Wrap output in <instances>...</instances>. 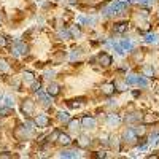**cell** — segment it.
Wrapping results in <instances>:
<instances>
[{
    "label": "cell",
    "mask_w": 159,
    "mask_h": 159,
    "mask_svg": "<svg viewBox=\"0 0 159 159\" xmlns=\"http://www.w3.org/2000/svg\"><path fill=\"white\" fill-rule=\"evenodd\" d=\"M78 126H80V123L76 121V119H70V121H69V127H70L72 130H76Z\"/></svg>",
    "instance_id": "18"
},
{
    "label": "cell",
    "mask_w": 159,
    "mask_h": 159,
    "mask_svg": "<svg viewBox=\"0 0 159 159\" xmlns=\"http://www.w3.org/2000/svg\"><path fill=\"white\" fill-rule=\"evenodd\" d=\"M96 156H97V157H105V156H107V154H105V153H97Z\"/></svg>",
    "instance_id": "28"
},
{
    "label": "cell",
    "mask_w": 159,
    "mask_h": 159,
    "mask_svg": "<svg viewBox=\"0 0 159 159\" xmlns=\"http://www.w3.org/2000/svg\"><path fill=\"white\" fill-rule=\"evenodd\" d=\"M78 154L75 153V151H64V153H61V157H76Z\"/></svg>",
    "instance_id": "19"
},
{
    "label": "cell",
    "mask_w": 159,
    "mask_h": 159,
    "mask_svg": "<svg viewBox=\"0 0 159 159\" xmlns=\"http://www.w3.org/2000/svg\"><path fill=\"white\" fill-rule=\"evenodd\" d=\"M121 45H123V48H124V49H130V48H132V45H130L129 42H123Z\"/></svg>",
    "instance_id": "27"
},
{
    "label": "cell",
    "mask_w": 159,
    "mask_h": 159,
    "mask_svg": "<svg viewBox=\"0 0 159 159\" xmlns=\"http://www.w3.org/2000/svg\"><path fill=\"white\" fill-rule=\"evenodd\" d=\"M142 119H143V124H153V123L159 121V115L157 113H148V115H143Z\"/></svg>",
    "instance_id": "6"
},
{
    "label": "cell",
    "mask_w": 159,
    "mask_h": 159,
    "mask_svg": "<svg viewBox=\"0 0 159 159\" xmlns=\"http://www.w3.org/2000/svg\"><path fill=\"white\" fill-rule=\"evenodd\" d=\"M127 27H129V24H127L126 21L118 22V24H115V32H116V34H123V32L127 30Z\"/></svg>",
    "instance_id": "10"
},
{
    "label": "cell",
    "mask_w": 159,
    "mask_h": 159,
    "mask_svg": "<svg viewBox=\"0 0 159 159\" xmlns=\"http://www.w3.org/2000/svg\"><path fill=\"white\" fill-rule=\"evenodd\" d=\"M78 57H80V51H73L72 54H70V62H75Z\"/></svg>",
    "instance_id": "21"
},
{
    "label": "cell",
    "mask_w": 159,
    "mask_h": 159,
    "mask_svg": "<svg viewBox=\"0 0 159 159\" xmlns=\"http://www.w3.org/2000/svg\"><path fill=\"white\" fill-rule=\"evenodd\" d=\"M134 132H135V135H143L145 134V127L143 126H137V127H134Z\"/></svg>",
    "instance_id": "20"
},
{
    "label": "cell",
    "mask_w": 159,
    "mask_h": 159,
    "mask_svg": "<svg viewBox=\"0 0 159 159\" xmlns=\"http://www.w3.org/2000/svg\"><path fill=\"white\" fill-rule=\"evenodd\" d=\"M57 142L61 143V145H70V137L67 135V134H61L59 132V135H57Z\"/></svg>",
    "instance_id": "11"
},
{
    "label": "cell",
    "mask_w": 159,
    "mask_h": 159,
    "mask_svg": "<svg viewBox=\"0 0 159 159\" xmlns=\"http://www.w3.org/2000/svg\"><path fill=\"white\" fill-rule=\"evenodd\" d=\"M27 51H29L27 45L22 43V42H16V43H15V48H13L11 52H13L15 56H19V54H27Z\"/></svg>",
    "instance_id": "2"
},
{
    "label": "cell",
    "mask_w": 159,
    "mask_h": 159,
    "mask_svg": "<svg viewBox=\"0 0 159 159\" xmlns=\"http://www.w3.org/2000/svg\"><path fill=\"white\" fill-rule=\"evenodd\" d=\"M49 118L46 116V115H38L37 118H35V126L37 127H40V129H45V127H48L49 126Z\"/></svg>",
    "instance_id": "3"
},
{
    "label": "cell",
    "mask_w": 159,
    "mask_h": 159,
    "mask_svg": "<svg viewBox=\"0 0 159 159\" xmlns=\"http://www.w3.org/2000/svg\"><path fill=\"white\" fill-rule=\"evenodd\" d=\"M22 80H24L25 83H34V81H35V78H34V73H32V72H24Z\"/></svg>",
    "instance_id": "13"
},
{
    "label": "cell",
    "mask_w": 159,
    "mask_h": 159,
    "mask_svg": "<svg viewBox=\"0 0 159 159\" xmlns=\"http://www.w3.org/2000/svg\"><path fill=\"white\" fill-rule=\"evenodd\" d=\"M38 97L42 99V102H43V105L45 107H49V103H51V100H49V97L45 94V92H42V91H38Z\"/></svg>",
    "instance_id": "12"
},
{
    "label": "cell",
    "mask_w": 159,
    "mask_h": 159,
    "mask_svg": "<svg viewBox=\"0 0 159 159\" xmlns=\"http://www.w3.org/2000/svg\"><path fill=\"white\" fill-rule=\"evenodd\" d=\"M143 75L145 76H153L154 75V70H153V67H143Z\"/></svg>",
    "instance_id": "17"
},
{
    "label": "cell",
    "mask_w": 159,
    "mask_h": 159,
    "mask_svg": "<svg viewBox=\"0 0 159 159\" xmlns=\"http://www.w3.org/2000/svg\"><path fill=\"white\" fill-rule=\"evenodd\" d=\"M76 145H78L80 148H86V147H89V145H91V139L88 135H81V137L76 140Z\"/></svg>",
    "instance_id": "9"
},
{
    "label": "cell",
    "mask_w": 159,
    "mask_h": 159,
    "mask_svg": "<svg viewBox=\"0 0 159 159\" xmlns=\"http://www.w3.org/2000/svg\"><path fill=\"white\" fill-rule=\"evenodd\" d=\"M139 118H140L139 115H132V116H127V118H126V121H130V123H132V121H137Z\"/></svg>",
    "instance_id": "26"
},
{
    "label": "cell",
    "mask_w": 159,
    "mask_h": 159,
    "mask_svg": "<svg viewBox=\"0 0 159 159\" xmlns=\"http://www.w3.org/2000/svg\"><path fill=\"white\" fill-rule=\"evenodd\" d=\"M76 2V0H70V3H75Z\"/></svg>",
    "instance_id": "29"
},
{
    "label": "cell",
    "mask_w": 159,
    "mask_h": 159,
    "mask_svg": "<svg viewBox=\"0 0 159 159\" xmlns=\"http://www.w3.org/2000/svg\"><path fill=\"white\" fill-rule=\"evenodd\" d=\"M59 121L61 123H69L70 121V116H69V113L67 111H59Z\"/></svg>",
    "instance_id": "15"
},
{
    "label": "cell",
    "mask_w": 159,
    "mask_h": 159,
    "mask_svg": "<svg viewBox=\"0 0 159 159\" xmlns=\"http://www.w3.org/2000/svg\"><path fill=\"white\" fill-rule=\"evenodd\" d=\"M102 94H105V96H111V94H115V89H116V86H115V83H105V84H102Z\"/></svg>",
    "instance_id": "7"
},
{
    "label": "cell",
    "mask_w": 159,
    "mask_h": 159,
    "mask_svg": "<svg viewBox=\"0 0 159 159\" xmlns=\"http://www.w3.org/2000/svg\"><path fill=\"white\" fill-rule=\"evenodd\" d=\"M57 135H59V130H54V132H52V134L48 137V140L51 142V140H57Z\"/></svg>",
    "instance_id": "23"
},
{
    "label": "cell",
    "mask_w": 159,
    "mask_h": 159,
    "mask_svg": "<svg viewBox=\"0 0 159 159\" xmlns=\"http://www.w3.org/2000/svg\"><path fill=\"white\" fill-rule=\"evenodd\" d=\"M97 61H99L100 65H103V67H108V65H111V62H113L111 56L107 54V52H100V54L97 56Z\"/></svg>",
    "instance_id": "4"
},
{
    "label": "cell",
    "mask_w": 159,
    "mask_h": 159,
    "mask_svg": "<svg viewBox=\"0 0 159 159\" xmlns=\"http://www.w3.org/2000/svg\"><path fill=\"white\" fill-rule=\"evenodd\" d=\"M8 69H10L8 62H7L3 57H0V73H5V72H8Z\"/></svg>",
    "instance_id": "14"
},
{
    "label": "cell",
    "mask_w": 159,
    "mask_h": 159,
    "mask_svg": "<svg viewBox=\"0 0 159 159\" xmlns=\"http://www.w3.org/2000/svg\"><path fill=\"white\" fill-rule=\"evenodd\" d=\"M46 92H48V96H49V97H56L59 92H61V86H59L57 83H49Z\"/></svg>",
    "instance_id": "8"
},
{
    "label": "cell",
    "mask_w": 159,
    "mask_h": 159,
    "mask_svg": "<svg viewBox=\"0 0 159 159\" xmlns=\"http://www.w3.org/2000/svg\"><path fill=\"white\" fill-rule=\"evenodd\" d=\"M13 113V108L11 107H0V116H8V115H11Z\"/></svg>",
    "instance_id": "16"
},
{
    "label": "cell",
    "mask_w": 159,
    "mask_h": 159,
    "mask_svg": "<svg viewBox=\"0 0 159 159\" xmlns=\"http://www.w3.org/2000/svg\"><path fill=\"white\" fill-rule=\"evenodd\" d=\"M22 113L25 115V116H30L32 113H34V110H35V102L32 100V99H25L24 102H22Z\"/></svg>",
    "instance_id": "1"
},
{
    "label": "cell",
    "mask_w": 159,
    "mask_h": 159,
    "mask_svg": "<svg viewBox=\"0 0 159 159\" xmlns=\"http://www.w3.org/2000/svg\"><path fill=\"white\" fill-rule=\"evenodd\" d=\"M3 46H7V37L0 35V48H3Z\"/></svg>",
    "instance_id": "24"
},
{
    "label": "cell",
    "mask_w": 159,
    "mask_h": 159,
    "mask_svg": "<svg viewBox=\"0 0 159 159\" xmlns=\"http://www.w3.org/2000/svg\"><path fill=\"white\" fill-rule=\"evenodd\" d=\"M81 126H83L84 129H94V127H96V119L92 118V116H83Z\"/></svg>",
    "instance_id": "5"
},
{
    "label": "cell",
    "mask_w": 159,
    "mask_h": 159,
    "mask_svg": "<svg viewBox=\"0 0 159 159\" xmlns=\"http://www.w3.org/2000/svg\"><path fill=\"white\" fill-rule=\"evenodd\" d=\"M32 91L34 92H38L40 91V81H34L32 83Z\"/></svg>",
    "instance_id": "22"
},
{
    "label": "cell",
    "mask_w": 159,
    "mask_h": 159,
    "mask_svg": "<svg viewBox=\"0 0 159 159\" xmlns=\"http://www.w3.org/2000/svg\"><path fill=\"white\" fill-rule=\"evenodd\" d=\"M108 123H110V124H118V123H119V118H116V116H110Z\"/></svg>",
    "instance_id": "25"
}]
</instances>
